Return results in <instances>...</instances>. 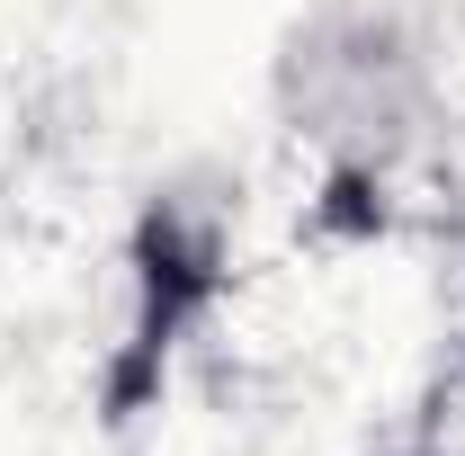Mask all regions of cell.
<instances>
[{"label": "cell", "instance_id": "obj_1", "mask_svg": "<svg viewBox=\"0 0 465 456\" xmlns=\"http://www.w3.org/2000/svg\"><path fill=\"white\" fill-rule=\"evenodd\" d=\"M420 81H430V63H420V36H411L403 9H385V0H341V9H322V18L295 36V55H287L295 134L376 162V153H394L411 134Z\"/></svg>", "mask_w": 465, "mask_h": 456}]
</instances>
